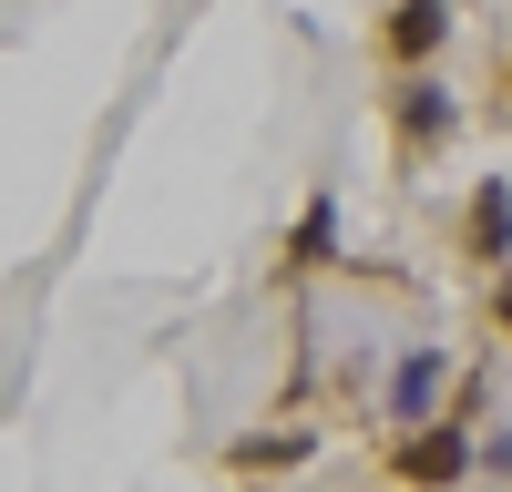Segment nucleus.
I'll return each mask as SVG.
<instances>
[{
    "label": "nucleus",
    "mask_w": 512,
    "mask_h": 492,
    "mask_svg": "<svg viewBox=\"0 0 512 492\" xmlns=\"http://www.w3.org/2000/svg\"><path fill=\"white\" fill-rule=\"evenodd\" d=\"M390 462H400V482L441 492V482H461V472H472V431H461V421H410Z\"/></svg>",
    "instance_id": "1"
},
{
    "label": "nucleus",
    "mask_w": 512,
    "mask_h": 492,
    "mask_svg": "<svg viewBox=\"0 0 512 492\" xmlns=\"http://www.w3.org/2000/svg\"><path fill=\"white\" fill-rule=\"evenodd\" d=\"M441 390H451V359L441 349H410L400 369H390V421L410 431V421H441Z\"/></svg>",
    "instance_id": "2"
},
{
    "label": "nucleus",
    "mask_w": 512,
    "mask_h": 492,
    "mask_svg": "<svg viewBox=\"0 0 512 492\" xmlns=\"http://www.w3.org/2000/svg\"><path fill=\"white\" fill-rule=\"evenodd\" d=\"M461 246H472L482 267H502V257H512V185H502V175H482V185H472V216H461Z\"/></svg>",
    "instance_id": "3"
},
{
    "label": "nucleus",
    "mask_w": 512,
    "mask_h": 492,
    "mask_svg": "<svg viewBox=\"0 0 512 492\" xmlns=\"http://www.w3.org/2000/svg\"><path fill=\"white\" fill-rule=\"evenodd\" d=\"M379 41H390V62H410V72H420V62H431L441 41H451V0H400Z\"/></svg>",
    "instance_id": "4"
},
{
    "label": "nucleus",
    "mask_w": 512,
    "mask_h": 492,
    "mask_svg": "<svg viewBox=\"0 0 512 492\" xmlns=\"http://www.w3.org/2000/svg\"><path fill=\"white\" fill-rule=\"evenodd\" d=\"M400 134H410V154L451 134V93H441L431 72H410V82H400Z\"/></svg>",
    "instance_id": "5"
},
{
    "label": "nucleus",
    "mask_w": 512,
    "mask_h": 492,
    "mask_svg": "<svg viewBox=\"0 0 512 492\" xmlns=\"http://www.w3.org/2000/svg\"><path fill=\"white\" fill-rule=\"evenodd\" d=\"M328 236H338V205L308 195V216H297V236H287V267H328Z\"/></svg>",
    "instance_id": "6"
},
{
    "label": "nucleus",
    "mask_w": 512,
    "mask_h": 492,
    "mask_svg": "<svg viewBox=\"0 0 512 492\" xmlns=\"http://www.w3.org/2000/svg\"><path fill=\"white\" fill-rule=\"evenodd\" d=\"M297 451H308V431H277V441H246V451H236V462H246V472H287V462H297Z\"/></svg>",
    "instance_id": "7"
},
{
    "label": "nucleus",
    "mask_w": 512,
    "mask_h": 492,
    "mask_svg": "<svg viewBox=\"0 0 512 492\" xmlns=\"http://www.w3.org/2000/svg\"><path fill=\"white\" fill-rule=\"evenodd\" d=\"M492 318H502V328H512V267H502V287H492Z\"/></svg>",
    "instance_id": "8"
},
{
    "label": "nucleus",
    "mask_w": 512,
    "mask_h": 492,
    "mask_svg": "<svg viewBox=\"0 0 512 492\" xmlns=\"http://www.w3.org/2000/svg\"><path fill=\"white\" fill-rule=\"evenodd\" d=\"M492 462H502V472H512V431H502V441H492Z\"/></svg>",
    "instance_id": "9"
}]
</instances>
